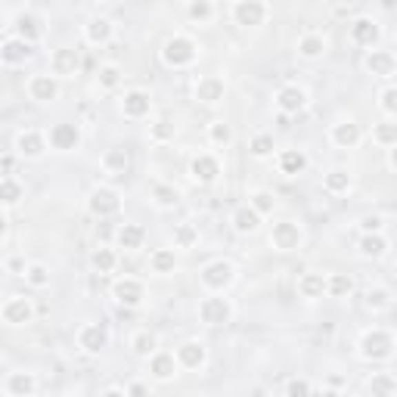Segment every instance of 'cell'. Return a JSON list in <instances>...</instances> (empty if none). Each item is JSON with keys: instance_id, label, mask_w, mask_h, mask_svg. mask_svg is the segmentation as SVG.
Here are the masks:
<instances>
[{"instance_id": "obj_41", "label": "cell", "mask_w": 397, "mask_h": 397, "mask_svg": "<svg viewBox=\"0 0 397 397\" xmlns=\"http://www.w3.org/2000/svg\"><path fill=\"white\" fill-rule=\"evenodd\" d=\"M19 37L28 43H34L41 37V25H37L34 16H19Z\"/></svg>"}, {"instance_id": "obj_21", "label": "cell", "mask_w": 397, "mask_h": 397, "mask_svg": "<svg viewBox=\"0 0 397 397\" xmlns=\"http://www.w3.org/2000/svg\"><path fill=\"white\" fill-rule=\"evenodd\" d=\"M149 105H152L149 93H143V90H130V93H124L121 109H124V115H128V118H143V115H149Z\"/></svg>"}, {"instance_id": "obj_30", "label": "cell", "mask_w": 397, "mask_h": 397, "mask_svg": "<svg viewBox=\"0 0 397 397\" xmlns=\"http://www.w3.org/2000/svg\"><path fill=\"white\" fill-rule=\"evenodd\" d=\"M279 167H283V174H301L307 167V155L301 149H285L279 155Z\"/></svg>"}, {"instance_id": "obj_10", "label": "cell", "mask_w": 397, "mask_h": 397, "mask_svg": "<svg viewBox=\"0 0 397 397\" xmlns=\"http://www.w3.org/2000/svg\"><path fill=\"white\" fill-rule=\"evenodd\" d=\"M31 53H34V47L28 41H22V37H6L3 47H0V59L6 65H19V62L31 59Z\"/></svg>"}, {"instance_id": "obj_35", "label": "cell", "mask_w": 397, "mask_h": 397, "mask_svg": "<svg viewBox=\"0 0 397 397\" xmlns=\"http://www.w3.org/2000/svg\"><path fill=\"white\" fill-rule=\"evenodd\" d=\"M323 183H326L329 192H347V190H351V174L341 171V167H335V171L326 174V180H323Z\"/></svg>"}, {"instance_id": "obj_49", "label": "cell", "mask_w": 397, "mask_h": 397, "mask_svg": "<svg viewBox=\"0 0 397 397\" xmlns=\"http://www.w3.org/2000/svg\"><path fill=\"white\" fill-rule=\"evenodd\" d=\"M25 279H28L31 285H37V289H43V285L50 283V273H47V267H43V264H31L28 270H25Z\"/></svg>"}, {"instance_id": "obj_23", "label": "cell", "mask_w": 397, "mask_h": 397, "mask_svg": "<svg viewBox=\"0 0 397 397\" xmlns=\"http://www.w3.org/2000/svg\"><path fill=\"white\" fill-rule=\"evenodd\" d=\"M332 143H335V146H341V149L357 146V143H360V124H354V121L335 124V128H332Z\"/></svg>"}, {"instance_id": "obj_40", "label": "cell", "mask_w": 397, "mask_h": 397, "mask_svg": "<svg viewBox=\"0 0 397 397\" xmlns=\"http://www.w3.org/2000/svg\"><path fill=\"white\" fill-rule=\"evenodd\" d=\"M0 198H3L6 208H10V205H16L19 198H22V186H19L12 177H3V180H0Z\"/></svg>"}, {"instance_id": "obj_45", "label": "cell", "mask_w": 397, "mask_h": 397, "mask_svg": "<svg viewBox=\"0 0 397 397\" xmlns=\"http://www.w3.org/2000/svg\"><path fill=\"white\" fill-rule=\"evenodd\" d=\"M388 304H391L388 289H369V292H366V307H372V310H385Z\"/></svg>"}, {"instance_id": "obj_3", "label": "cell", "mask_w": 397, "mask_h": 397, "mask_svg": "<svg viewBox=\"0 0 397 397\" xmlns=\"http://www.w3.org/2000/svg\"><path fill=\"white\" fill-rule=\"evenodd\" d=\"M233 276H236V270L230 261H211V264H205V270H202V283L214 292L227 289V285L233 283Z\"/></svg>"}, {"instance_id": "obj_15", "label": "cell", "mask_w": 397, "mask_h": 397, "mask_svg": "<svg viewBox=\"0 0 397 397\" xmlns=\"http://www.w3.org/2000/svg\"><path fill=\"white\" fill-rule=\"evenodd\" d=\"M366 68H369L372 74H378V78H391V74L397 72V59L388 50H372V53L366 56Z\"/></svg>"}, {"instance_id": "obj_54", "label": "cell", "mask_w": 397, "mask_h": 397, "mask_svg": "<svg viewBox=\"0 0 397 397\" xmlns=\"http://www.w3.org/2000/svg\"><path fill=\"white\" fill-rule=\"evenodd\" d=\"M382 109L388 112V115H397V87L382 90Z\"/></svg>"}, {"instance_id": "obj_47", "label": "cell", "mask_w": 397, "mask_h": 397, "mask_svg": "<svg viewBox=\"0 0 397 397\" xmlns=\"http://www.w3.org/2000/svg\"><path fill=\"white\" fill-rule=\"evenodd\" d=\"M208 134H211V143H217V146H227V143L233 140V130H230L227 121H214Z\"/></svg>"}, {"instance_id": "obj_44", "label": "cell", "mask_w": 397, "mask_h": 397, "mask_svg": "<svg viewBox=\"0 0 397 397\" xmlns=\"http://www.w3.org/2000/svg\"><path fill=\"white\" fill-rule=\"evenodd\" d=\"M130 347H134L140 357H149V354H155V335L152 332H136L134 341H130Z\"/></svg>"}, {"instance_id": "obj_6", "label": "cell", "mask_w": 397, "mask_h": 397, "mask_svg": "<svg viewBox=\"0 0 397 397\" xmlns=\"http://www.w3.org/2000/svg\"><path fill=\"white\" fill-rule=\"evenodd\" d=\"M0 316H3V323H10V326H22V323H31V316H34V307H31L28 298H10V301L3 304V310H0Z\"/></svg>"}, {"instance_id": "obj_16", "label": "cell", "mask_w": 397, "mask_h": 397, "mask_svg": "<svg viewBox=\"0 0 397 397\" xmlns=\"http://www.w3.org/2000/svg\"><path fill=\"white\" fill-rule=\"evenodd\" d=\"M28 93L37 103H50V99H56V93H59V84H56L53 74H34L28 84Z\"/></svg>"}, {"instance_id": "obj_1", "label": "cell", "mask_w": 397, "mask_h": 397, "mask_svg": "<svg viewBox=\"0 0 397 397\" xmlns=\"http://www.w3.org/2000/svg\"><path fill=\"white\" fill-rule=\"evenodd\" d=\"M394 354V338L385 329H372L360 338V357L366 360H388Z\"/></svg>"}, {"instance_id": "obj_42", "label": "cell", "mask_w": 397, "mask_h": 397, "mask_svg": "<svg viewBox=\"0 0 397 397\" xmlns=\"http://www.w3.org/2000/svg\"><path fill=\"white\" fill-rule=\"evenodd\" d=\"M372 140L394 149L397 146V124H376V128H372Z\"/></svg>"}, {"instance_id": "obj_9", "label": "cell", "mask_w": 397, "mask_h": 397, "mask_svg": "<svg viewBox=\"0 0 397 397\" xmlns=\"http://www.w3.org/2000/svg\"><path fill=\"white\" fill-rule=\"evenodd\" d=\"M270 242L279 248V252H292V248H298V242H301V230H298V223L283 221V223L273 227Z\"/></svg>"}, {"instance_id": "obj_43", "label": "cell", "mask_w": 397, "mask_h": 397, "mask_svg": "<svg viewBox=\"0 0 397 397\" xmlns=\"http://www.w3.org/2000/svg\"><path fill=\"white\" fill-rule=\"evenodd\" d=\"M105 171L109 174H124V167H128V155H124V149H109L103 159Z\"/></svg>"}, {"instance_id": "obj_38", "label": "cell", "mask_w": 397, "mask_h": 397, "mask_svg": "<svg viewBox=\"0 0 397 397\" xmlns=\"http://www.w3.org/2000/svg\"><path fill=\"white\" fill-rule=\"evenodd\" d=\"M149 264H152L155 273H171L174 264H177V258H174L171 248H159V252H155L152 258H149Z\"/></svg>"}, {"instance_id": "obj_24", "label": "cell", "mask_w": 397, "mask_h": 397, "mask_svg": "<svg viewBox=\"0 0 397 397\" xmlns=\"http://www.w3.org/2000/svg\"><path fill=\"white\" fill-rule=\"evenodd\" d=\"M6 391H10L12 397H31L34 394V376H31V372H12V376L6 378Z\"/></svg>"}, {"instance_id": "obj_36", "label": "cell", "mask_w": 397, "mask_h": 397, "mask_svg": "<svg viewBox=\"0 0 397 397\" xmlns=\"http://www.w3.org/2000/svg\"><path fill=\"white\" fill-rule=\"evenodd\" d=\"M152 198L161 205V208H174V205L180 202V192L174 190V186H167V183H155L152 186Z\"/></svg>"}, {"instance_id": "obj_27", "label": "cell", "mask_w": 397, "mask_h": 397, "mask_svg": "<svg viewBox=\"0 0 397 397\" xmlns=\"http://www.w3.org/2000/svg\"><path fill=\"white\" fill-rule=\"evenodd\" d=\"M174 369H177V363H174L171 354H152V360H149V372H152L159 382H167V378L174 376Z\"/></svg>"}, {"instance_id": "obj_17", "label": "cell", "mask_w": 397, "mask_h": 397, "mask_svg": "<svg viewBox=\"0 0 397 397\" xmlns=\"http://www.w3.org/2000/svg\"><path fill=\"white\" fill-rule=\"evenodd\" d=\"M304 103H307V96H304L301 87H283V90L276 93V105H279L283 115H295V112H301Z\"/></svg>"}, {"instance_id": "obj_46", "label": "cell", "mask_w": 397, "mask_h": 397, "mask_svg": "<svg viewBox=\"0 0 397 397\" xmlns=\"http://www.w3.org/2000/svg\"><path fill=\"white\" fill-rule=\"evenodd\" d=\"M273 152V136L270 134H258L252 140V155L254 159H267V155Z\"/></svg>"}, {"instance_id": "obj_7", "label": "cell", "mask_w": 397, "mask_h": 397, "mask_svg": "<svg viewBox=\"0 0 397 397\" xmlns=\"http://www.w3.org/2000/svg\"><path fill=\"white\" fill-rule=\"evenodd\" d=\"M118 208H121V198H118L115 190H105V186H99V190L90 192V211L96 217H112Z\"/></svg>"}, {"instance_id": "obj_34", "label": "cell", "mask_w": 397, "mask_h": 397, "mask_svg": "<svg viewBox=\"0 0 397 397\" xmlns=\"http://www.w3.org/2000/svg\"><path fill=\"white\" fill-rule=\"evenodd\" d=\"M298 53H301L304 59H316V56L326 53V41H323L320 34H304L301 41H298Z\"/></svg>"}, {"instance_id": "obj_29", "label": "cell", "mask_w": 397, "mask_h": 397, "mask_svg": "<svg viewBox=\"0 0 397 397\" xmlns=\"http://www.w3.org/2000/svg\"><path fill=\"white\" fill-rule=\"evenodd\" d=\"M298 292H301L304 298H320L323 292H326V279H323V273H304V276L298 279Z\"/></svg>"}, {"instance_id": "obj_33", "label": "cell", "mask_w": 397, "mask_h": 397, "mask_svg": "<svg viewBox=\"0 0 397 397\" xmlns=\"http://www.w3.org/2000/svg\"><path fill=\"white\" fill-rule=\"evenodd\" d=\"M326 292L332 298H347L354 292V279L347 276V273H332V276L326 279Z\"/></svg>"}, {"instance_id": "obj_18", "label": "cell", "mask_w": 397, "mask_h": 397, "mask_svg": "<svg viewBox=\"0 0 397 397\" xmlns=\"http://www.w3.org/2000/svg\"><path fill=\"white\" fill-rule=\"evenodd\" d=\"M205 345L202 341H183V345L177 347V363L186 366V369H198V366L205 363Z\"/></svg>"}, {"instance_id": "obj_37", "label": "cell", "mask_w": 397, "mask_h": 397, "mask_svg": "<svg viewBox=\"0 0 397 397\" xmlns=\"http://www.w3.org/2000/svg\"><path fill=\"white\" fill-rule=\"evenodd\" d=\"M198 242V230L192 227V223H180L177 230H174V245L177 248H192Z\"/></svg>"}, {"instance_id": "obj_28", "label": "cell", "mask_w": 397, "mask_h": 397, "mask_svg": "<svg viewBox=\"0 0 397 397\" xmlns=\"http://www.w3.org/2000/svg\"><path fill=\"white\" fill-rule=\"evenodd\" d=\"M258 223H261V214L254 208H236V214H233V227H236V233H254L258 230Z\"/></svg>"}, {"instance_id": "obj_13", "label": "cell", "mask_w": 397, "mask_h": 397, "mask_svg": "<svg viewBox=\"0 0 397 397\" xmlns=\"http://www.w3.org/2000/svg\"><path fill=\"white\" fill-rule=\"evenodd\" d=\"M190 174L198 183H214L217 174H221V161H217L214 155H196L190 165Z\"/></svg>"}, {"instance_id": "obj_55", "label": "cell", "mask_w": 397, "mask_h": 397, "mask_svg": "<svg viewBox=\"0 0 397 397\" xmlns=\"http://www.w3.org/2000/svg\"><path fill=\"white\" fill-rule=\"evenodd\" d=\"M360 227H363V233H378V230H382V217H378V214H366L363 221H360Z\"/></svg>"}, {"instance_id": "obj_22", "label": "cell", "mask_w": 397, "mask_h": 397, "mask_svg": "<svg viewBox=\"0 0 397 397\" xmlns=\"http://www.w3.org/2000/svg\"><path fill=\"white\" fill-rule=\"evenodd\" d=\"M351 37H354V43H360V47H372V43L378 41V25L366 16L357 19V22L351 25Z\"/></svg>"}, {"instance_id": "obj_4", "label": "cell", "mask_w": 397, "mask_h": 397, "mask_svg": "<svg viewBox=\"0 0 397 397\" xmlns=\"http://www.w3.org/2000/svg\"><path fill=\"white\" fill-rule=\"evenodd\" d=\"M198 316H202V323H208V326H223V323H230V316H233V307H230L227 298H205V301L198 304Z\"/></svg>"}, {"instance_id": "obj_39", "label": "cell", "mask_w": 397, "mask_h": 397, "mask_svg": "<svg viewBox=\"0 0 397 397\" xmlns=\"http://www.w3.org/2000/svg\"><path fill=\"white\" fill-rule=\"evenodd\" d=\"M90 261H93V267H96L99 273H112V270H115V264H118V258H115L112 248H96Z\"/></svg>"}, {"instance_id": "obj_25", "label": "cell", "mask_w": 397, "mask_h": 397, "mask_svg": "<svg viewBox=\"0 0 397 397\" xmlns=\"http://www.w3.org/2000/svg\"><path fill=\"white\" fill-rule=\"evenodd\" d=\"M143 239H146V230L140 227V223H124L121 230H118V245L121 248H140L143 245Z\"/></svg>"}, {"instance_id": "obj_31", "label": "cell", "mask_w": 397, "mask_h": 397, "mask_svg": "<svg viewBox=\"0 0 397 397\" xmlns=\"http://www.w3.org/2000/svg\"><path fill=\"white\" fill-rule=\"evenodd\" d=\"M369 391H372V397H391V394H397V378L388 376V372H376V376L369 378Z\"/></svg>"}, {"instance_id": "obj_20", "label": "cell", "mask_w": 397, "mask_h": 397, "mask_svg": "<svg viewBox=\"0 0 397 397\" xmlns=\"http://www.w3.org/2000/svg\"><path fill=\"white\" fill-rule=\"evenodd\" d=\"M43 146H47V140H43V134H37V130H22V134L16 136V149L25 159H37V155L43 152Z\"/></svg>"}, {"instance_id": "obj_32", "label": "cell", "mask_w": 397, "mask_h": 397, "mask_svg": "<svg viewBox=\"0 0 397 397\" xmlns=\"http://www.w3.org/2000/svg\"><path fill=\"white\" fill-rule=\"evenodd\" d=\"M84 34H87L90 43H105L112 37V22L109 19H90L87 28H84Z\"/></svg>"}, {"instance_id": "obj_26", "label": "cell", "mask_w": 397, "mask_h": 397, "mask_svg": "<svg viewBox=\"0 0 397 397\" xmlns=\"http://www.w3.org/2000/svg\"><path fill=\"white\" fill-rule=\"evenodd\" d=\"M385 252H388V239L382 233H366L360 239V254L363 258H382Z\"/></svg>"}, {"instance_id": "obj_50", "label": "cell", "mask_w": 397, "mask_h": 397, "mask_svg": "<svg viewBox=\"0 0 397 397\" xmlns=\"http://www.w3.org/2000/svg\"><path fill=\"white\" fill-rule=\"evenodd\" d=\"M273 205L276 202H273L270 192H254L252 196V208L258 211V214H273Z\"/></svg>"}, {"instance_id": "obj_11", "label": "cell", "mask_w": 397, "mask_h": 397, "mask_svg": "<svg viewBox=\"0 0 397 397\" xmlns=\"http://www.w3.org/2000/svg\"><path fill=\"white\" fill-rule=\"evenodd\" d=\"M78 345L84 347L87 354H99L105 345H109V332H105L99 323H90V326H84L78 332Z\"/></svg>"}, {"instance_id": "obj_51", "label": "cell", "mask_w": 397, "mask_h": 397, "mask_svg": "<svg viewBox=\"0 0 397 397\" xmlns=\"http://www.w3.org/2000/svg\"><path fill=\"white\" fill-rule=\"evenodd\" d=\"M118 81H121V72H118V65H103V68H99V84H103L105 90H112Z\"/></svg>"}, {"instance_id": "obj_5", "label": "cell", "mask_w": 397, "mask_h": 397, "mask_svg": "<svg viewBox=\"0 0 397 397\" xmlns=\"http://www.w3.org/2000/svg\"><path fill=\"white\" fill-rule=\"evenodd\" d=\"M233 19L236 25H261L267 19V3H261V0H239V3H233Z\"/></svg>"}, {"instance_id": "obj_58", "label": "cell", "mask_w": 397, "mask_h": 397, "mask_svg": "<svg viewBox=\"0 0 397 397\" xmlns=\"http://www.w3.org/2000/svg\"><path fill=\"white\" fill-rule=\"evenodd\" d=\"M323 397H338V394H335V391H329V394H323Z\"/></svg>"}, {"instance_id": "obj_52", "label": "cell", "mask_w": 397, "mask_h": 397, "mask_svg": "<svg viewBox=\"0 0 397 397\" xmlns=\"http://www.w3.org/2000/svg\"><path fill=\"white\" fill-rule=\"evenodd\" d=\"M285 397H310L307 378H289V385H285Z\"/></svg>"}, {"instance_id": "obj_53", "label": "cell", "mask_w": 397, "mask_h": 397, "mask_svg": "<svg viewBox=\"0 0 397 397\" xmlns=\"http://www.w3.org/2000/svg\"><path fill=\"white\" fill-rule=\"evenodd\" d=\"M152 136H155V140H171V136H174V124L167 121V118L155 121V124H152Z\"/></svg>"}, {"instance_id": "obj_48", "label": "cell", "mask_w": 397, "mask_h": 397, "mask_svg": "<svg viewBox=\"0 0 397 397\" xmlns=\"http://www.w3.org/2000/svg\"><path fill=\"white\" fill-rule=\"evenodd\" d=\"M186 12H190V19H196V22H205V19H211L214 6H211L208 0H192V3L186 6Z\"/></svg>"}, {"instance_id": "obj_56", "label": "cell", "mask_w": 397, "mask_h": 397, "mask_svg": "<svg viewBox=\"0 0 397 397\" xmlns=\"http://www.w3.org/2000/svg\"><path fill=\"white\" fill-rule=\"evenodd\" d=\"M103 397H128V394H124V391H118V388H109Z\"/></svg>"}, {"instance_id": "obj_2", "label": "cell", "mask_w": 397, "mask_h": 397, "mask_svg": "<svg viewBox=\"0 0 397 397\" xmlns=\"http://www.w3.org/2000/svg\"><path fill=\"white\" fill-rule=\"evenodd\" d=\"M196 43L190 41V37H183V34H174L171 41L165 43V50H161V59L167 62L171 68H183V65H190L192 59H196Z\"/></svg>"}, {"instance_id": "obj_12", "label": "cell", "mask_w": 397, "mask_h": 397, "mask_svg": "<svg viewBox=\"0 0 397 397\" xmlns=\"http://www.w3.org/2000/svg\"><path fill=\"white\" fill-rule=\"evenodd\" d=\"M78 143H81L78 124H53V128H50V146L53 149L68 152V149H74Z\"/></svg>"}, {"instance_id": "obj_19", "label": "cell", "mask_w": 397, "mask_h": 397, "mask_svg": "<svg viewBox=\"0 0 397 397\" xmlns=\"http://www.w3.org/2000/svg\"><path fill=\"white\" fill-rule=\"evenodd\" d=\"M78 65H81V59H78V50H68V47L56 50V53H53V62H50V68H53V74H62V78H68V74H74V72H78Z\"/></svg>"}, {"instance_id": "obj_8", "label": "cell", "mask_w": 397, "mask_h": 397, "mask_svg": "<svg viewBox=\"0 0 397 397\" xmlns=\"http://www.w3.org/2000/svg\"><path fill=\"white\" fill-rule=\"evenodd\" d=\"M112 295H115V301L124 304V307H136V304L143 301V283H140V279L124 276V279H118V283H115Z\"/></svg>"}, {"instance_id": "obj_57", "label": "cell", "mask_w": 397, "mask_h": 397, "mask_svg": "<svg viewBox=\"0 0 397 397\" xmlns=\"http://www.w3.org/2000/svg\"><path fill=\"white\" fill-rule=\"evenodd\" d=\"M388 161H391V167H397V146L391 149V155H388Z\"/></svg>"}, {"instance_id": "obj_14", "label": "cell", "mask_w": 397, "mask_h": 397, "mask_svg": "<svg viewBox=\"0 0 397 397\" xmlns=\"http://www.w3.org/2000/svg\"><path fill=\"white\" fill-rule=\"evenodd\" d=\"M223 78H217V74H205V78H198L196 84V99L198 103H217V99H223Z\"/></svg>"}]
</instances>
